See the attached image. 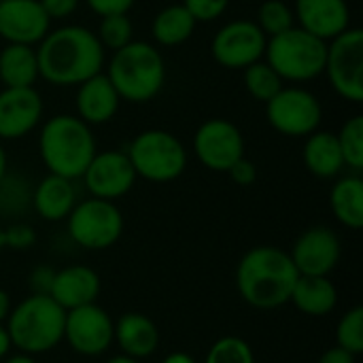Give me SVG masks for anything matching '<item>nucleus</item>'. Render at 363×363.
<instances>
[{
	"label": "nucleus",
	"instance_id": "nucleus-1",
	"mask_svg": "<svg viewBox=\"0 0 363 363\" xmlns=\"http://www.w3.org/2000/svg\"><path fill=\"white\" fill-rule=\"evenodd\" d=\"M38 77L55 87H77L104 70L106 49L96 32L81 23L51 28L36 45Z\"/></svg>",
	"mask_w": 363,
	"mask_h": 363
},
{
	"label": "nucleus",
	"instance_id": "nucleus-2",
	"mask_svg": "<svg viewBox=\"0 0 363 363\" xmlns=\"http://www.w3.org/2000/svg\"><path fill=\"white\" fill-rule=\"evenodd\" d=\"M298 270L287 251L259 245L249 249L236 266V291L245 304L257 311H274L289 304Z\"/></svg>",
	"mask_w": 363,
	"mask_h": 363
},
{
	"label": "nucleus",
	"instance_id": "nucleus-3",
	"mask_svg": "<svg viewBox=\"0 0 363 363\" xmlns=\"http://www.w3.org/2000/svg\"><path fill=\"white\" fill-rule=\"evenodd\" d=\"M96 151L94 128L72 113L53 115L40 125L38 155L49 174L77 181L83 177Z\"/></svg>",
	"mask_w": 363,
	"mask_h": 363
},
{
	"label": "nucleus",
	"instance_id": "nucleus-4",
	"mask_svg": "<svg viewBox=\"0 0 363 363\" xmlns=\"http://www.w3.org/2000/svg\"><path fill=\"white\" fill-rule=\"evenodd\" d=\"M104 74L121 100L130 104H147L164 89L166 60L153 43L132 40L125 47L111 51V57L104 64Z\"/></svg>",
	"mask_w": 363,
	"mask_h": 363
},
{
	"label": "nucleus",
	"instance_id": "nucleus-5",
	"mask_svg": "<svg viewBox=\"0 0 363 363\" xmlns=\"http://www.w3.org/2000/svg\"><path fill=\"white\" fill-rule=\"evenodd\" d=\"M66 311L49 296L30 294L11 308L4 321L11 345L19 353L43 355L64 342Z\"/></svg>",
	"mask_w": 363,
	"mask_h": 363
},
{
	"label": "nucleus",
	"instance_id": "nucleus-6",
	"mask_svg": "<svg viewBox=\"0 0 363 363\" xmlns=\"http://www.w3.org/2000/svg\"><path fill=\"white\" fill-rule=\"evenodd\" d=\"M328 40L294 26L266 43L264 60L283 79V83H308L323 74Z\"/></svg>",
	"mask_w": 363,
	"mask_h": 363
},
{
	"label": "nucleus",
	"instance_id": "nucleus-7",
	"mask_svg": "<svg viewBox=\"0 0 363 363\" xmlns=\"http://www.w3.org/2000/svg\"><path fill=\"white\" fill-rule=\"evenodd\" d=\"M138 179L149 183H172L187 168L185 145L168 130L149 128L138 132L125 149Z\"/></svg>",
	"mask_w": 363,
	"mask_h": 363
},
{
	"label": "nucleus",
	"instance_id": "nucleus-8",
	"mask_svg": "<svg viewBox=\"0 0 363 363\" xmlns=\"http://www.w3.org/2000/svg\"><path fill=\"white\" fill-rule=\"evenodd\" d=\"M123 213L121 208L102 198H85L74 204L66 217L68 238L85 251H104L119 242L123 236Z\"/></svg>",
	"mask_w": 363,
	"mask_h": 363
},
{
	"label": "nucleus",
	"instance_id": "nucleus-9",
	"mask_svg": "<svg viewBox=\"0 0 363 363\" xmlns=\"http://www.w3.org/2000/svg\"><path fill=\"white\" fill-rule=\"evenodd\" d=\"M266 119L272 130L289 138H306L321 128L323 104L302 85H283L266 102Z\"/></svg>",
	"mask_w": 363,
	"mask_h": 363
},
{
	"label": "nucleus",
	"instance_id": "nucleus-10",
	"mask_svg": "<svg viewBox=\"0 0 363 363\" xmlns=\"http://www.w3.org/2000/svg\"><path fill=\"white\" fill-rule=\"evenodd\" d=\"M332 89L347 102L359 104L363 100V30L347 28L342 34L328 40L325 70Z\"/></svg>",
	"mask_w": 363,
	"mask_h": 363
},
{
	"label": "nucleus",
	"instance_id": "nucleus-11",
	"mask_svg": "<svg viewBox=\"0 0 363 363\" xmlns=\"http://www.w3.org/2000/svg\"><path fill=\"white\" fill-rule=\"evenodd\" d=\"M266 43L268 36L253 19H232L215 32L211 40V53L219 66L230 70H245L264 57Z\"/></svg>",
	"mask_w": 363,
	"mask_h": 363
},
{
	"label": "nucleus",
	"instance_id": "nucleus-12",
	"mask_svg": "<svg viewBox=\"0 0 363 363\" xmlns=\"http://www.w3.org/2000/svg\"><path fill=\"white\" fill-rule=\"evenodd\" d=\"M194 153L204 168L228 172L245 155V136L236 123L223 117L206 119L194 134Z\"/></svg>",
	"mask_w": 363,
	"mask_h": 363
},
{
	"label": "nucleus",
	"instance_id": "nucleus-13",
	"mask_svg": "<svg viewBox=\"0 0 363 363\" xmlns=\"http://www.w3.org/2000/svg\"><path fill=\"white\" fill-rule=\"evenodd\" d=\"M115 321L111 315L94 304L66 311L64 321V342L83 357H100L113 345Z\"/></svg>",
	"mask_w": 363,
	"mask_h": 363
},
{
	"label": "nucleus",
	"instance_id": "nucleus-14",
	"mask_svg": "<svg viewBox=\"0 0 363 363\" xmlns=\"http://www.w3.org/2000/svg\"><path fill=\"white\" fill-rule=\"evenodd\" d=\"M136 172L125 151L121 149H106L96 151L91 162L87 164L81 181L91 198L102 200H119L128 196L136 183Z\"/></svg>",
	"mask_w": 363,
	"mask_h": 363
},
{
	"label": "nucleus",
	"instance_id": "nucleus-15",
	"mask_svg": "<svg viewBox=\"0 0 363 363\" xmlns=\"http://www.w3.org/2000/svg\"><path fill=\"white\" fill-rule=\"evenodd\" d=\"M300 277H330L342 255L338 234L328 225L304 230L287 251Z\"/></svg>",
	"mask_w": 363,
	"mask_h": 363
},
{
	"label": "nucleus",
	"instance_id": "nucleus-16",
	"mask_svg": "<svg viewBox=\"0 0 363 363\" xmlns=\"http://www.w3.org/2000/svg\"><path fill=\"white\" fill-rule=\"evenodd\" d=\"M43 96L36 87L0 89V140H19L34 132L43 119Z\"/></svg>",
	"mask_w": 363,
	"mask_h": 363
},
{
	"label": "nucleus",
	"instance_id": "nucleus-17",
	"mask_svg": "<svg viewBox=\"0 0 363 363\" xmlns=\"http://www.w3.org/2000/svg\"><path fill=\"white\" fill-rule=\"evenodd\" d=\"M51 30V19L38 0H0V38L36 47Z\"/></svg>",
	"mask_w": 363,
	"mask_h": 363
},
{
	"label": "nucleus",
	"instance_id": "nucleus-18",
	"mask_svg": "<svg viewBox=\"0 0 363 363\" xmlns=\"http://www.w3.org/2000/svg\"><path fill=\"white\" fill-rule=\"evenodd\" d=\"M291 9L296 26L323 40H332L351 28V9L347 0H296Z\"/></svg>",
	"mask_w": 363,
	"mask_h": 363
},
{
	"label": "nucleus",
	"instance_id": "nucleus-19",
	"mask_svg": "<svg viewBox=\"0 0 363 363\" xmlns=\"http://www.w3.org/2000/svg\"><path fill=\"white\" fill-rule=\"evenodd\" d=\"M119 104H121V98L117 89L113 87V83L108 81V77L104 74V70L77 85V94H74L77 113L74 115L81 121H85L89 128L108 123L117 115Z\"/></svg>",
	"mask_w": 363,
	"mask_h": 363
},
{
	"label": "nucleus",
	"instance_id": "nucleus-20",
	"mask_svg": "<svg viewBox=\"0 0 363 363\" xmlns=\"http://www.w3.org/2000/svg\"><path fill=\"white\" fill-rule=\"evenodd\" d=\"M102 281L100 274L83 264H72L55 270L49 298L57 302L64 311L94 304L100 296Z\"/></svg>",
	"mask_w": 363,
	"mask_h": 363
},
{
	"label": "nucleus",
	"instance_id": "nucleus-21",
	"mask_svg": "<svg viewBox=\"0 0 363 363\" xmlns=\"http://www.w3.org/2000/svg\"><path fill=\"white\" fill-rule=\"evenodd\" d=\"M162 342L160 328L155 321L143 313H123L115 321L113 330V345H117L119 353L136 357V359H147L157 353Z\"/></svg>",
	"mask_w": 363,
	"mask_h": 363
},
{
	"label": "nucleus",
	"instance_id": "nucleus-22",
	"mask_svg": "<svg viewBox=\"0 0 363 363\" xmlns=\"http://www.w3.org/2000/svg\"><path fill=\"white\" fill-rule=\"evenodd\" d=\"M77 202L79 200L74 181L57 174H47L45 179H40L30 196V206L34 208V213L49 223L66 221Z\"/></svg>",
	"mask_w": 363,
	"mask_h": 363
},
{
	"label": "nucleus",
	"instance_id": "nucleus-23",
	"mask_svg": "<svg viewBox=\"0 0 363 363\" xmlns=\"http://www.w3.org/2000/svg\"><path fill=\"white\" fill-rule=\"evenodd\" d=\"M302 160L306 170L323 181L336 179L345 170V160L340 153V145L336 132L330 130H315L306 136L302 147Z\"/></svg>",
	"mask_w": 363,
	"mask_h": 363
},
{
	"label": "nucleus",
	"instance_id": "nucleus-24",
	"mask_svg": "<svg viewBox=\"0 0 363 363\" xmlns=\"http://www.w3.org/2000/svg\"><path fill=\"white\" fill-rule=\"evenodd\" d=\"M289 302L306 317H328L338 306V289L330 277H298Z\"/></svg>",
	"mask_w": 363,
	"mask_h": 363
},
{
	"label": "nucleus",
	"instance_id": "nucleus-25",
	"mask_svg": "<svg viewBox=\"0 0 363 363\" xmlns=\"http://www.w3.org/2000/svg\"><path fill=\"white\" fill-rule=\"evenodd\" d=\"M330 208L336 221L349 230L363 228V179L359 172L336 177L330 191Z\"/></svg>",
	"mask_w": 363,
	"mask_h": 363
},
{
	"label": "nucleus",
	"instance_id": "nucleus-26",
	"mask_svg": "<svg viewBox=\"0 0 363 363\" xmlns=\"http://www.w3.org/2000/svg\"><path fill=\"white\" fill-rule=\"evenodd\" d=\"M38 79L36 47L4 43L0 49V83L4 87H34Z\"/></svg>",
	"mask_w": 363,
	"mask_h": 363
},
{
	"label": "nucleus",
	"instance_id": "nucleus-27",
	"mask_svg": "<svg viewBox=\"0 0 363 363\" xmlns=\"http://www.w3.org/2000/svg\"><path fill=\"white\" fill-rule=\"evenodd\" d=\"M196 19L183 4H168L155 13L151 21V38L155 47H179L187 43L196 30Z\"/></svg>",
	"mask_w": 363,
	"mask_h": 363
},
{
	"label": "nucleus",
	"instance_id": "nucleus-28",
	"mask_svg": "<svg viewBox=\"0 0 363 363\" xmlns=\"http://www.w3.org/2000/svg\"><path fill=\"white\" fill-rule=\"evenodd\" d=\"M242 81H245L249 96L264 104L285 85L283 79L272 70V66L264 57L242 70Z\"/></svg>",
	"mask_w": 363,
	"mask_h": 363
},
{
	"label": "nucleus",
	"instance_id": "nucleus-29",
	"mask_svg": "<svg viewBox=\"0 0 363 363\" xmlns=\"http://www.w3.org/2000/svg\"><path fill=\"white\" fill-rule=\"evenodd\" d=\"M340 153L345 160V168L351 172H362L363 170V117L353 115L347 119L340 130L336 132Z\"/></svg>",
	"mask_w": 363,
	"mask_h": 363
},
{
	"label": "nucleus",
	"instance_id": "nucleus-30",
	"mask_svg": "<svg viewBox=\"0 0 363 363\" xmlns=\"http://www.w3.org/2000/svg\"><path fill=\"white\" fill-rule=\"evenodd\" d=\"M253 21L259 26V30L268 38L296 26L294 9L285 0H264L257 6V15H255Z\"/></svg>",
	"mask_w": 363,
	"mask_h": 363
},
{
	"label": "nucleus",
	"instance_id": "nucleus-31",
	"mask_svg": "<svg viewBox=\"0 0 363 363\" xmlns=\"http://www.w3.org/2000/svg\"><path fill=\"white\" fill-rule=\"evenodd\" d=\"M96 36L106 51H117L134 40V23L128 17V13L106 15V17H100Z\"/></svg>",
	"mask_w": 363,
	"mask_h": 363
},
{
	"label": "nucleus",
	"instance_id": "nucleus-32",
	"mask_svg": "<svg viewBox=\"0 0 363 363\" xmlns=\"http://www.w3.org/2000/svg\"><path fill=\"white\" fill-rule=\"evenodd\" d=\"M202 363H257L251 345L240 336H223L215 340Z\"/></svg>",
	"mask_w": 363,
	"mask_h": 363
},
{
	"label": "nucleus",
	"instance_id": "nucleus-33",
	"mask_svg": "<svg viewBox=\"0 0 363 363\" xmlns=\"http://www.w3.org/2000/svg\"><path fill=\"white\" fill-rule=\"evenodd\" d=\"M336 347L349 351L351 355L363 353V308L353 306L347 311L336 325Z\"/></svg>",
	"mask_w": 363,
	"mask_h": 363
},
{
	"label": "nucleus",
	"instance_id": "nucleus-34",
	"mask_svg": "<svg viewBox=\"0 0 363 363\" xmlns=\"http://www.w3.org/2000/svg\"><path fill=\"white\" fill-rule=\"evenodd\" d=\"M32 189L19 177L6 174L0 181V215H19L30 206Z\"/></svg>",
	"mask_w": 363,
	"mask_h": 363
},
{
	"label": "nucleus",
	"instance_id": "nucleus-35",
	"mask_svg": "<svg viewBox=\"0 0 363 363\" xmlns=\"http://www.w3.org/2000/svg\"><path fill=\"white\" fill-rule=\"evenodd\" d=\"M181 4L191 13L196 23H208L223 17L230 6V0H183Z\"/></svg>",
	"mask_w": 363,
	"mask_h": 363
},
{
	"label": "nucleus",
	"instance_id": "nucleus-36",
	"mask_svg": "<svg viewBox=\"0 0 363 363\" xmlns=\"http://www.w3.org/2000/svg\"><path fill=\"white\" fill-rule=\"evenodd\" d=\"M36 245V230L30 223H13L4 230V249L28 251Z\"/></svg>",
	"mask_w": 363,
	"mask_h": 363
},
{
	"label": "nucleus",
	"instance_id": "nucleus-37",
	"mask_svg": "<svg viewBox=\"0 0 363 363\" xmlns=\"http://www.w3.org/2000/svg\"><path fill=\"white\" fill-rule=\"evenodd\" d=\"M228 174H230V179H232L236 185L249 187V185H253V183L257 181V166H255L247 155H242L240 160H236V162L230 166Z\"/></svg>",
	"mask_w": 363,
	"mask_h": 363
},
{
	"label": "nucleus",
	"instance_id": "nucleus-38",
	"mask_svg": "<svg viewBox=\"0 0 363 363\" xmlns=\"http://www.w3.org/2000/svg\"><path fill=\"white\" fill-rule=\"evenodd\" d=\"M83 2L98 17H106V15H117V13H130L136 0H83Z\"/></svg>",
	"mask_w": 363,
	"mask_h": 363
},
{
	"label": "nucleus",
	"instance_id": "nucleus-39",
	"mask_svg": "<svg viewBox=\"0 0 363 363\" xmlns=\"http://www.w3.org/2000/svg\"><path fill=\"white\" fill-rule=\"evenodd\" d=\"M38 2L51 21L53 19H57V21L68 19L81 4V0H38Z\"/></svg>",
	"mask_w": 363,
	"mask_h": 363
},
{
	"label": "nucleus",
	"instance_id": "nucleus-40",
	"mask_svg": "<svg viewBox=\"0 0 363 363\" xmlns=\"http://www.w3.org/2000/svg\"><path fill=\"white\" fill-rule=\"evenodd\" d=\"M53 277H55V270L51 266H36L32 272H30V289L32 294H40V296H49L51 291V285H53Z\"/></svg>",
	"mask_w": 363,
	"mask_h": 363
},
{
	"label": "nucleus",
	"instance_id": "nucleus-41",
	"mask_svg": "<svg viewBox=\"0 0 363 363\" xmlns=\"http://www.w3.org/2000/svg\"><path fill=\"white\" fill-rule=\"evenodd\" d=\"M355 355H351L349 351L340 349V347H334V349H328L317 363H355Z\"/></svg>",
	"mask_w": 363,
	"mask_h": 363
},
{
	"label": "nucleus",
	"instance_id": "nucleus-42",
	"mask_svg": "<svg viewBox=\"0 0 363 363\" xmlns=\"http://www.w3.org/2000/svg\"><path fill=\"white\" fill-rule=\"evenodd\" d=\"M162 363H200L194 355L185 353V351H174V353H168Z\"/></svg>",
	"mask_w": 363,
	"mask_h": 363
},
{
	"label": "nucleus",
	"instance_id": "nucleus-43",
	"mask_svg": "<svg viewBox=\"0 0 363 363\" xmlns=\"http://www.w3.org/2000/svg\"><path fill=\"white\" fill-rule=\"evenodd\" d=\"M13 351V345H11V338H9V332L4 328V323H0V362Z\"/></svg>",
	"mask_w": 363,
	"mask_h": 363
},
{
	"label": "nucleus",
	"instance_id": "nucleus-44",
	"mask_svg": "<svg viewBox=\"0 0 363 363\" xmlns=\"http://www.w3.org/2000/svg\"><path fill=\"white\" fill-rule=\"evenodd\" d=\"M11 308H13V304H11V296H9V291L0 289V323H4V321H6V317L11 315Z\"/></svg>",
	"mask_w": 363,
	"mask_h": 363
},
{
	"label": "nucleus",
	"instance_id": "nucleus-45",
	"mask_svg": "<svg viewBox=\"0 0 363 363\" xmlns=\"http://www.w3.org/2000/svg\"><path fill=\"white\" fill-rule=\"evenodd\" d=\"M0 363H36L34 355H28V353H9Z\"/></svg>",
	"mask_w": 363,
	"mask_h": 363
},
{
	"label": "nucleus",
	"instance_id": "nucleus-46",
	"mask_svg": "<svg viewBox=\"0 0 363 363\" xmlns=\"http://www.w3.org/2000/svg\"><path fill=\"white\" fill-rule=\"evenodd\" d=\"M9 174V157H6V149L0 140V181Z\"/></svg>",
	"mask_w": 363,
	"mask_h": 363
},
{
	"label": "nucleus",
	"instance_id": "nucleus-47",
	"mask_svg": "<svg viewBox=\"0 0 363 363\" xmlns=\"http://www.w3.org/2000/svg\"><path fill=\"white\" fill-rule=\"evenodd\" d=\"M106 363H140V359H136V357H130V355H123V353H117V355L108 357V362Z\"/></svg>",
	"mask_w": 363,
	"mask_h": 363
},
{
	"label": "nucleus",
	"instance_id": "nucleus-48",
	"mask_svg": "<svg viewBox=\"0 0 363 363\" xmlns=\"http://www.w3.org/2000/svg\"><path fill=\"white\" fill-rule=\"evenodd\" d=\"M4 249V228H0V251Z\"/></svg>",
	"mask_w": 363,
	"mask_h": 363
}]
</instances>
